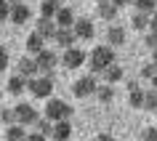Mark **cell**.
I'll return each mask as SVG.
<instances>
[{
    "mask_svg": "<svg viewBox=\"0 0 157 141\" xmlns=\"http://www.w3.org/2000/svg\"><path fill=\"white\" fill-rule=\"evenodd\" d=\"M109 64H115V51H112V45H96V48L88 53L91 75H101Z\"/></svg>",
    "mask_w": 157,
    "mask_h": 141,
    "instance_id": "1",
    "label": "cell"
},
{
    "mask_svg": "<svg viewBox=\"0 0 157 141\" xmlns=\"http://www.w3.org/2000/svg\"><path fill=\"white\" fill-rule=\"evenodd\" d=\"M27 88L32 96L37 99H48L51 91H53V75H43V77H29L27 80Z\"/></svg>",
    "mask_w": 157,
    "mask_h": 141,
    "instance_id": "2",
    "label": "cell"
},
{
    "mask_svg": "<svg viewBox=\"0 0 157 141\" xmlns=\"http://www.w3.org/2000/svg\"><path fill=\"white\" fill-rule=\"evenodd\" d=\"M45 117H48L51 123H56V120H69L72 117V107L61 99H51L45 104Z\"/></svg>",
    "mask_w": 157,
    "mask_h": 141,
    "instance_id": "3",
    "label": "cell"
},
{
    "mask_svg": "<svg viewBox=\"0 0 157 141\" xmlns=\"http://www.w3.org/2000/svg\"><path fill=\"white\" fill-rule=\"evenodd\" d=\"M96 88H99V83H96V75L80 77V80H75V83H72V93L77 96V99H85V96L96 93Z\"/></svg>",
    "mask_w": 157,
    "mask_h": 141,
    "instance_id": "4",
    "label": "cell"
},
{
    "mask_svg": "<svg viewBox=\"0 0 157 141\" xmlns=\"http://www.w3.org/2000/svg\"><path fill=\"white\" fill-rule=\"evenodd\" d=\"M35 61H37V67H40V72L43 75H53V67H56V53L53 51H48V48H43L37 56H35Z\"/></svg>",
    "mask_w": 157,
    "mask_h": 141,
    "instance_id": "5",
    "label": "cell"
},
{
    "mask_svg": "<svg viewBox=\"0 0 157 141\" xmlns=\"http://www.w3.org/2000/svg\"><path fill=\"white\" fill-rule=\"evenodd\" d=\"M16 123L19 125H35L37 123V112H35V107H29V104H24V101H21V104H16Z\"/></svg>",
    "mask_w": 157,
    "mask_h": 141,
    "instance_id": "6",
    "label": "cell"
},
{
    "mask_svg": "<svg viewBox=\"0 0 157 141\" xmlns=\"http://www.w3.org/2000/svg\"><path fill=\"white\" fill-rule=\"evenodd\" d=\"M75 40H77V35H75L72 27H59L56 35H53V43H56L59 48H64V51L67 48H75V45H72Z\"/></svg>",
    "mask_w": 157,
    "mask_h": 141,
    "instance_id": "7",
    "label": "cell"
},
{
    "mask_svg": "<svg viewBox=\"0 0 157 141\" xmlns=\"http://www.w3.org/2000/svg\"><path fill=\"white\" fill-rule=\"evenodd\" d=\"M85 61H88V53L80 48H67L64 53V67H69V69H77V67H83Z\"/></svg>",
    "mask_w": 157,
    "mask_h": 141,
    "instance_id": "8",
    "label": "cell"
},
{
    "mask_svg": "<svg viewBox=\"0 0 157 141\" xmlns=\"http://www.w3.org/2000/svg\"><path fill=\"white\" fill-rule=\"evenodd\" d=\"M72 29H75V35H77L80 40H93V35H96V29H93V21H91V19H75Z\"/></svg>",
    "mask_w": 157,
    "mask_h": 141,
    "instance_id": "9",
    "label": "cell"
},
{
    "mask_svg": "<svg viewBox=\"0 0 157 141\" xmlns=\"http://www.w3.org/2000/svg\"><path fill=\"white\" fill-rule=\"evenodd\" d=\"M56 21L53 19H45V16H40L37 21H35V32L40 35V37H45V40H53V35H56Z\"/></svg>",
    "mask_w": 157,
    "mask_h": 141,
    "instance_id": "10",
    "label": "cell"
},
{
    "mask_svg": "<svg viewBox=\"0 0 157 141\" xmlns=\"http://www.w3.org/2000/svg\"><path fill=\"white\" fill-rule=\"evenodd\" d=\"M53 141H69L72 139V123L69 120H56L53 123Z\"/></svg>",
    "mask_w": 157,
    "mask_h": 141,
    "instance_id": "11",
    "label": "cell"
},
{
    "mask_svg": "<svg viewBox=\"0 0 157 141\" xmlns=\"http://www.w3.org/2000/svg\"><path fill=\"white\" fill-rule=\"evenodd\" d=\"M37 72H40V67H37V61H35L32 56H24L21 61H19V75H21V77L29 80V77H35Z\"/></svg>",
    "mask_w": 157,
    "mask_h": 141,
    "instance_id": "12",
    "label": "cell"
},
{
    "mask_svg": "<svg viewBox=\"0 0 157 141\" xmlns=\"http://www.w3.org/2000/svg\"><path fill=\"white\" fill-rule=\"evenodd\" d=\"M29 19H32V11L27 8L24 3H19V6L11 8V19H8V21H13V24H24V21H29Z\"/></svg>",
    "mask_w": 157,
    "mask_h": 141,
    "instance_id": "13",
    "label": "cell"
},
{
    "mask_svg": "<svg viewBox=\"0 0 157 141\" xmlns=\"http://www.w3.org/2000/svg\"><path fill=\"white\" fill-rule=\"evenodd\" d=\"M6 141H27V131H24V125H19V123L8 125V128H6Z\"/></svg>",
    "mask_w": 157,
    "mask_h": 141,
    "instance_id": "14",
    "label": "cell"
},
{
    "mask_svg": "<svg viewBox=\"0 0 157 141\" xmlns=\"http://www.w3.org/2000/svg\"><path fill=\"white\" fill-rule=\"evenodd\" d=\"M59 8H61V3H59V0H43V3H40V16H45V19H56Z\"/></svg>",
    "mask_w": 157,
    "mask_h": 141,
    "instance_id": "15",
    "label": "cell"
},
{
    "mask_svg": "<svg viewBox=\"0 0 157 141\" xmlns=\"http://www.w3.org/2000/svg\"><path fill=\"white\" fill-rule=\"evenodd\" d=\"M101 75H104V80H107L109 85H115L117 80H123V67H120V64H109Z\"/></svg>",
    "mask_w": 157,
    "mask_h": 141,
    "instance_id": "16",
    "label": "cell"
},
{
    "mask_svg": "<svg viewBox=\"0 0 157 141\" xmlns=\"http://www.w3.org/2000/svg\"><path fill=\"white\" fill-rule=\"evenodd\" d=\"M43 40H45V37H40L37 32H32V35H29V37L24 40V45H27V53H35V56H37V53L43 51Z\"/></svg>",
    "mask_w": 157,
    "mask_h": 141,
    "instance_id": "17",
    "label": "cell"
},
{
    "mask_svg": "<svg viewBox=\"0 0 157 141\" xmlns=\"http://www.w3.org/2000/svg\"><path fill=\"white\" fill-rule=\"evenodd\" d=\"M56 27H72L75 24V16H72V8H59V13H56Z\"/></svg>",
    "mask_w": 157,
    "mask_h": 141,
    "instance_id": "18",
    "label": "cell"
},
{
    "mask_svg": "<svg viewBox=\"0 0 157 141\" xmlns=\"http://www.w3.org/2000/svg\"><path fill=\"white\" fill-rule=\"evenodd\" d=\"M27 88V77H21V75H13V77H8V93H13V96H19V93Z\"/></svg>",
    "mask_w": 157,
    "mask_h": 141,
    "instance_id": "19",
    "label": "cell"
},
{
    "mask_svg": "<svg viewBox=\"0 0 157 141\" xmlns=\"http://www.w3.org/2000/svg\"><path fill=\"white\" fill-rule=\"evenodd\" d=\"M107 40L112 43V45H123V43H125V29H123V27H109Z\"/></svg>",
    "mask_w": 157,
    "mask_h": 141,
    "instance_id": "20",
    "label": "cell"
},
{
    "mask_svg": "<svg viewBox=\"0 0 157 141\" xmlns=\"http://www.w3.org/2000/svg\"><path fill=\"white\" fill-rule=\"evenodd\" d=\"M131 27L133 29H149V13H141V11H136L133 13V19H131Z\"/></svg>",
    "mask_w": 157,
    "mask_h": 141,
    "instance_id": "21",
    "label": "cell"
},
{
    "mask_svg": "<svg viewBox=\"0 0 157 141\" xmlns=\"http://www.w3.org/2000/svg\"><path fill=\"white\" fill-rule=\"evenodd\" d=\"M131 88V107H139V109H144V91H141L136 83H131L128 85Z\"/></svg>",
    "mask_w": 157,
    "mask_h": 141,
    "instance_id": "22",
    "label": "cell"
},
{
    "mask_svg": "<svg viewBox=\"0 0 157 141\" xmlns=\"http://www.w3.org/2000/svg\"><path fill=\"white\" fill-rule=\"evenodd\" d=\"M144 109H149V112H157V88H149V91H144Z\"/></svg>",
    "mask_w": 157,
    "mask_h": 141,
    "instance_id": "23",
    "label": "cell"
},
{
    "mask_svg": "<svg viewBox=\"0 0 157 141\" xmlns=\"http://www.w3.org/2000/svg\"><path fill=\"white\" fill-rule=\"evenodd\" d=\"M117 11H120V8H117V6L112 3V0H109V3H99V13H101L104 19H112V21H115Z\"/></svg>",
    "mask_w": 157,
    "mask_h": 141,
    "instance_id": "24",
    "label": "cell"
},
{
    "mask_svg": "<svg viewBox=\"0 0 157 141\" xmlns=\"http://www.w3.org/2000/svg\"><path fill=\"white\" fill-rule=\"evenodd\" d=\"M133 8L141 13H152V11H157V0H133Z\"/></svg>",
    "mask_w": 157,
    "mask_h": 141,
    "instance_id": "25",
    "label": "cell"
},
{
    "mask_svg": "<svg viewBox=\"0 0 157 141\" xmlns=\"http://www.w3.org/2000/svg\"><path fill=\"white\" fill-rule=\"evenodd\" d=\"M96 96H99L101 104H109V101L115 99V91H112V85H99L96 88Z\"/></svg>",
    "mask_w": 157,
    "mask_h": 141,
    "instance_id": "26",
    "label": "cell"
},
{
    "mask_svg": "<svg viewBox=\"0 0 157 141\" xmlns=\"http://www.w3.org/2000/svg\"><path fill=\"white\" fill-rule=\"evenodd\" d=\"M35 125L40 128V133H43V136H53V123H51L48 117H43V120H37Z\"/></svg>",
    "mask_w": 157,
    "mask_h": 141,
    "instance_id": "27",
    "label": "cell"
},
{
    "mask_svg": "<svg viewBox=\"0 0 157 141\" xmlns=\"http://www.w3.org/2000/svg\"><path fill=\"white\" fill-rule=\"evenodd\" d=\"M0 120L6 125H13L16 123V109H0Z\"/></svg>",
    "mask_w": 157,
    "mask_h": 141,
    "instance_id": "28",
    "label": "cell"
},
{
    "mask_svg": "<svg viewBox=\"0 0 157 141\" xmlns=\"http://www.w3.org/2000/svg\"><path fill=\"white\" fill-rule=\"evenodd\" d=\"M11 19V6L8 0H0V21H8Z\"/></svg>",
    "mask_w": 157,
    "mask_h": 141,
    "instance_id": "29",
    "label": "cell"
},
{
    "mask_svg": "<svg viewBox=\"0 0 157 141\" xmlns=\"http://www.w3.org/2000/svg\"><path fill=\"white\" fill-rule=\"evenodd\" d=\"M144 45H147L149 51H155V48H157V32H149L147 40H144Z\"/></svg>",
    "mask_w": 157,
    "mask_h": 141,
    "instance_id": "30",
    "label": "cell"
},
{
    "mask_svg": "<svg viewBox=\"0 0 157 141\" xmlns=\"http://www.w3.org/2000/svg\"><path fill=\"white\" fill-rule=\"evenodd\" d=\"M141 75H144V77H149V80H152V77L157 75V64H155V61H152V64H147V67H144V72H141Z\"/></svg>",
    "mask_w": 157,
    "mask_h": 141,
    "instance_id": "31",
    "label": "cell"
},
{
    "mask_svg": "<svg viewBox=\"0 0 157 141\" xmlns=\"http://www.w3.org/2000/svg\"><path fill=\"white\" fill-rule=\"evenodd\" d=\"M6 67H8V51L0 45V72H6Z\"/></svg>",
    "mask_w": 157,
    "mask_h": 141,
    "instance_id": "32",
    "label": "cell"
},
{
    "mask_svg": "<svg viewBox=\"0 0 157 141\" xmlns=\"http://www.w3.org/2000/svg\"><path fill=\"white\" fill-rule=\"evenodd\" d=\"M144 141H157V128H144Z\"/></svg>",
    "mask_w": 157,
    "mask_h": 141,
    "instance_id": "33",
    "label": "cell"
},
{
    "mask_svg": "<svg viewBox=\"0 0 157 141\" xmlns=\"http://www.w3.org/2000/svg\"><path fill=\"white\" fill-rule=\"evenodd\" d=\"M27 141H48V136H43L40 131L37 133H27Z\"/></svg>",
    "mask_w": 157,
    "mask_h": 141,
    "instance_id": "34",
    "label": "cell"
},
{
    "mask_svg": "<svg viewBox=\"0 0 157 141\" xmlns=\"http://www.w3.org/2000/svg\"><path fill=\"white\" fill-rule=\"evenodd\" d=\"M149 32H157V11H155V16L149 19Z\"/></svg>",
    "mask_w": 157,
    "mask_h": 141,
    "instance_id": "35",
    "label": "cell"
},
{
    "mask_svg": "<svg viewBox=\"0 0 157 141\" xmlns=\"http://www.w3.org/2000/svg\"><path fill=\"white\" fill-rule=\"evenodd\" d=\"M96 141H112V136H109V133H99V136H96Z\"/></svg>",
    "mask_w": 157,
    "mask_h": 141,
    "instance_id": "36",
    "label": "cell"
},
{
    "mask_svg": "<svg viewBox=\"0 0 157 141\" xmlns=\"http://www.w3.org/2000/svg\"><path fill=\"white\" fill-rule=\"evenodd\" d=\"M112 3H115L117 8H123V6H128V3H133V0H112Z\"/></svg>",
    "mask_w": 157,
    "mask_h": 141,
    "instance_id": "37",
    "label": "cell"
},
{
    "mask_svg": "<svg viewBox=\"0 0 157 141\" xmlns=\"http://www.w3.org/2000/svg\"><path fill=\"white\" fill-rule=\"evenodd\" d=\"M19 3H21V0H8V6H11V8H13V6H19Z\"/></svg>",
    "mask_w": 157,
    "mask_h": 141,
    "instance_id": "38",
    "label": "cell"
},
{
    "mask_svg": "<svg viewBox=\"0 0 157 141\" xmlns=\"http://www.w3.org/2000/svg\"><path fill=\"white\" fill-rule=\"evenodd\" d=\"M152 61H155V64H157V48L152 51Z\"/></svg>",
    "mask_w": 157,
    "mask_h": 141,
    "instance_id": "39",
    "label": "cell"
},
{
    "mask_svg": "<svg viewBox=\"0 0 157 141\" xmlns=\"http://www.w3.org/2000/svg\"><path fill=\"white\" fill-rule=\"evenodd\" d=\"M152 85H155V88H157V75H155V77H152Z\"/></svg>",
    "mask_w": 157,
    "mask_h": 141,
    "instance_id": "40",
    "label": "cell"
},
{
    "mask_svg": "<svg viewBox=\"0 0 157 141\" xmlns=\"http://www.w3.org/2000/svg\"><path fill=\"white\" fill-rule=\"evenodd\" d=\"M96 3H109V0H96Z\"/></svg>",
    "mask_w": 157,
    "mask_h": 141,
    "instance_id": "41",
    "label": "cell"
}]
</instances>
